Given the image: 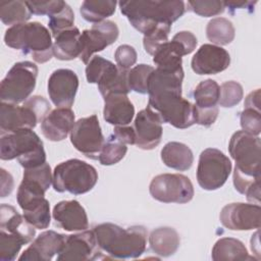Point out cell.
<instances>
[{"instance_id":"obj_1","label":"cell","mask_w":261,"mask_h":261,"mask_svg":"<svg viewBox=\"0 0 261 261\" xmlns=\"http://www.w3.org/2000/svg\"><path fill=\"white\" fill-rule=\"evenodd\" d=\"M184 70L154 68L149 77V104L160 116L176 128H187L196 123L194 104L181 97Z\"/></svg>"},{"instance_id":"obj_2","label":"cell","mask_w":261,"mask_h":261,"mask_svg":"<svg viewBox=\"0 0 261 261\" xmlns=\"http://www.w3.org/2000/svg\"><path fill=\"white\" fill-rule=\"evenodd\" d=\"M260 138L244 130L236 132L228 144L229 154L236 161L233 186L257 205L260 204Z\"/></svg>"},{"instance_id":"obj_3","label":"cell","mask_w":261,"mask_h":261,"mask_svg":"<svg viewBox=\"0 0 261 261\" xmlns=\"http://www.w3.org/2000/svg\"><path fill=\"white\" fill-rule=\"evenodd\" d=\"M118 5L130 24L143 35L160 24L171 25L186 11V3L178 0H130L120 1Z\"/></svg>"},{"instance_id":"obj_4","label":"cell","mask_w":261,"mask_h":261,"mask_svg":"<svg viewBox=\"0 0 261 261\" xmlns=\"http://www.w3.org/2000/svg\"><path fill=\"white\" fill-rule=\"evenodd\" d=\"M101 250L115 259H136L146 250L147 229L142 225L121 227L105 222L93 229Z\"/></svg>"},{"instance_id":"obj_5","label":"cell","mask_w":261,"mask_h":261,"mask_svg":"<svg viewBox=\"0 0 261 261\" xmlns=\"http://www.w3.org/2000/svg\"><path fill=\"white\" fill-rule=\"evenodd\" d=\"M5 44L30 55L37 63H45L53 56V43L48 29L38 21L14 24L6 30Z\"/></svg>"},{"instance_id":"obj_6","label":"cell","mask_w":261,"mask_h":261,"mask_svg":"<svg viewBox=\"0 0 261 261\" xmlns=\"http://www.w3.org/2000/svg\"><path fill=\"white\" fill-rule=\"evenodd\" d=\"M0 158H16L24 168L40 166L46 162L44 145L32 128H20L11 133H1Z\"/></svg>"},{"instance_id":"obj_7","label":"cell","mask_w":261,"mask_h":261,"mask_svg":"<svg viewBox=\"0 0 261 261\" xmlns=\"http://www.w3.org/2000/svg\"><path fill=\"white\" fill-rule=\"evenodd\" d=\"M50 111V103L42 96L29 98L22 106L1 102V133H11L20 128L33 129L38 122H42Z\"/></svg>"},{"instance_id":"obj_8","label":"cell","mask_w":261,"mask_h":261,"mask_svg":"<svg viewBox=\"0 0 261 261\" xmlns=\"http://www.w3.org/2000/svg\"><path fill=\"white\" fill-rule=\"evenodd\" d=\"M98 180L94 166L80 159H69L55 166L53 188L56 192L82 195L90 192Z\"/></svg>"},{"instance_id":"obj_9","label":"cell","mask_w":261,"mask_h":261,"mask_svg":"<svg viewBox=\"0 0 261 261\" xmlns=\"http://www.w3.org/2000/svg\"><path fill=\"white\" fill-rule=\"evenodd\" d=\"M38 67L31 61L15 63L2 80L0 85L1 102L19 104L29 99L35 90Z\"/></svg>"},{"instance_id":"obj_10","label":"cell","mask_w":261,"mask_h":261,"mask_svg":"<svg viewBox=\"0 0 261 261\" xmlns=\"http://www.w3.org/2000/svg\"><path fill=\"white\" fill-rule=\"evenodd\" d=\"M127 72L128 70L99 55L93 56L86 66L88 83L97 84L102 97L110 93L127 94L130 91L127 85Z\"/></svg>"},{"instance_id":"obj_11","label":"cell","mask_w":261,"mask_h":261,"mask_svg":"<svg viewBox=\"0 0 261 261\" xmlns=\"http://www.w3.org/2000/svg\"><path fill=\"white\" fill-rule=\"evenodd\" d=\"M231 171L229 158L218 149L207 148L200 154L197 168V181L207 191L221 188Z\"/></svg>"},{"instance_id":"obj_12","label":"cell","mask_w":261,"mask_h":261,"mask_svg":"<svg viewBox=\"0 0 261 261\" xmlns=\"http://www.w3.org/2000/svg\"><path fill=\"white\" fill-rule=\"evenodd\" d=\"M149 192L153 199L162 203L185 204L194 197V187L190 178L179 173L156 175L150 182Z\"/></svg>"},{"instance_id":"obj_13","label":"cell","mask_w":261,"mask_h":261,"mask_svg":"<svg viewBox=\"0 0 261 261\" xmlns=\"http://www.w3.org/2000/svg\"><path fill=\"white\" fill-rule=\"evenodd\" d=\"M197 38L191 32L181 31L171 41L160 46L153 54V62L157 68L175 71L181 69V57L192 53L197 46Z\"/></svg>"},{"instance_id":"obj_14","label":"cell","mask_w":261,"mask_h":261,"mask_svg":"<svg viewBox=\"0 0 261 261\" xmlns=\"http://www.w3.org/2000/svg\"><path fill=\"white\" fill-rule=\"evenodd\" d=\"M70 142L86 157L98 159L105 140L96 114L80 118L74 122L70 132Z\"/></svg>"},{"instance_id":"obj_15","label":"cell","mask_w":261,"mask_h":261,"mask_svg":"<svg viewBox=\"0 0 261 261\" xmlns=\"http://www.w3.org/2000/svg\"><path fill=\"white\" fill-rule=\"evenodd\" d=\"M119 30L114 21L106 19L94 23L90 30H85L81 34L82 53L80 59L87 64L94 53L100 52L113 44L117 40Z\"/></svg>"},{"instance_id":"obj_16","label":"cell","mask_w":261,"mask_h":261,"mask_svg":"<svg viewBox=\"0 0 261 261\" xmlns=\"http://www.w3.org/2000/svg\"><path fill=\"white\" fill-rule=\"evenodd\" d=\"M93 230H83L82 232L65 237L61 251L57 255L58 261H88L97 260L100 257V250Z\"/></svg>"},{"instance_id":"obj_17","label":"cell","mask_w":261,"mask_h":261,"mask_svg":"<svg viewBox=\"0 0 261 261\" xmlns=\"http://www.w3.org/2000/svg\"><path fill=\"white\" fill-rule=\"evenodd\" d=\"M221 224L230 230L258 229L261 223V208L257 204L230 203L219 214Z\"/></svg>"},{"instance_id":"obj_18","label":"cell","mask_w":261,"mask_h":261,"mask_svg":"<svg viewBox=\"0 0 261 261\" xmlns=\"http://www.w3.org/2000/svg\"><path fill=\"white\" fill-rule=\"evenodd\" d=\"M48 95L56 107L70 108L79 88L76 73L68 68L54 70L48 80Z\"/></svg>"},{"instance_id":"obj_19","label":"cell","mask_w":261,"mask_h":261,"mask_svg":"<svg viewBox=\"0 0 261 261\" xmlns=\"http://www.w3.org/2000/svg\"><path fill=\"white\" fill-rule=\"evenodd\" d=\"M162 123L158 113L150 106L141 110L133 126L136 134L135 145L143 150H152L157 147L162 138Z\"/></svg>"},{"instance_id":"obj_20","label":"cell","mask_w":261,"mask_h":261,"mask_svg":"<svg viewBox=\"0 0 261 261\" xmlns=\"http://www.w3.org/2000/svg\"><path fill=\"white\" fill-rule=\"evenodd\" d=\"M230 64L228 52L220 46L204 44L194 54L191 65L197 74H216L225 70Z\"/></svg>"},{"instance_id":"obj_21","label":"cell","mask_w":261,"mask_h":261,"mask_svg":"<svg viewBox=\"0 0 261 261\" xmlns=\"http://www.w3.org/2000/svg\"><path fill=\"white\" fill-rule=\"evenodd\" d=\"M65 234L54 230H46L40 233L18 258L19 261H50L61 251Z\"/></svg>"},{"instance_id":"obj_22","label":"cell","mask_w":261,"mask_h":261,"mask_svg":"<svg viewBox=\"0 0 261 261\" xmlns=\"http://www.w3.org/2000/svg\"><path fill=\"white\" fill-rule=\"evenodd\" d=\"M52 216L56 224L67 231H83L89 227L87 212L76 200L58 202Z\"/></svg>"},{"instance_id":"obj_23","label":"cell","mask_w":261,"mask_h":261,"mask_svg":"<svg viewBox=\"0 0 261 261\" xmlns=\"http://www.w3.org/2000/svg\"><path fill=\"white\" fill-rule=\"evenodd\" d=\"M74 122V113L70 108L56 107L42 120L41 130L49 141L59 142L66 139Z\"/></svg>"},{"instance_id":"obj_24","label":"cell","mask_w":261,"mask_h":261,"mask_svg":"<svg viewBox=\"0 0 261 261\" xmlns=\"http://www.w3.org/2000/svg\"><path fill=\"white\" fill-rule=\"evenodd\" d=\"M16 200L23 211V216L34 227L47 228L51 221L50 205L45 196L17 194Z\"/></svg>"},{"instance_id":"obj_25","label":"cell","mask_w":261,"mask_h":261,"mask_svg":"<svg viewBox=\"0 0 261 261\" xmlns=\"http://www.w3.org/2000/svg\"><path fill=\"white\" fill-rule=\"evenodd\" d=\"M103 117L106 122L117 125H128L135 115V107L127 94L110 93L103 97Z\"/></svg>"},{"instance_id":"obj_26","label":"cell","mask_w":261,"mask_h":261,"mask_svg":"<svg viewBox=\"0 0 261 261\" xmlns=\"http://www.w3.org/2000/svg\"><path fill=\"white\" fill-rule=\"evenodd\" d=\"M34 227L23 215L8 204H1L0 207V230L16 234L24 240L25 244L32 242L36 234Z\"/></svg>"},{"instance_id":"obj_27","label":"cell","mask_w":261,"mask_h":261,"mask_svg":"<svg viewBox=\"0 0 261 261\" xmlns=\"http://www.w3.org/2000/svg\"><path fill=\"white\" fill-rule=\"evenodd\" d=\"M81 32L76 27L58 34L53 43V55L59 60H72L81 56Z\"/></svg>"},{"instance_id":"obj_28","label":"cell","mask_w":261,"mask_h":261,"mask_svg":"<svg viewBox=\"0 0 261 261\" xmlns=\"http://www.w3.org/2000/svg\"><path fill=\"white\" fill-rule=\"evenodd\" d=\"M161 160L166 166L172 169L185 171L193 165L194 155L186 144L169 142L161 150Z\"/></svg>"},{"instance_id":"obj_29","label":"cell","mask_w":261,"mask_h":261,"mask_svg":"<svg viewBox=\"0 0 261 261\" xmlns=\"http://www.w3.org/2000/svg\"><path fill=\"white\" fill-rule=\"evenodd\" d=\"M179 236L172 227H158L149 236L151 250L161 257L173 255L179 247Z\"/></svg>"},{"instance_id":"obj_30","label":"cell","mask_w":261,"mask_h":261,"mask_svg":"<svg viewBox=\"0 0 261 261\" xmlns=\"http://www.w3.org/2000/svg\"><path fill=\"white\" fill-rule=\"evenodd\" d=\"M212 259L214 261H246L252 260L245 245L233 238L219 239L212 249Z\"/></svg>"},{"instance_id":"obj_31","label":"cell","mask_w":261,"mask_h":261,"mask_svg":"<svg viewBox=\"0 0 261 261\" xmlns=\"http://www.w3.org/2000/svg\"><path fill=\"white\" fill-rule=\"evenodd\" d=\"M219 93L220 88L215 81L208 79L199 83L194 90L195 110L210 111L218 109Z\"/></svg>"},{"instance_id":"obj_32","label":"cell","mask_w":261,"mask_h":261,"mask_svg":"<svg viewBox=\"0 0 261 261\" xmlns=\"http://www.w3.org/2000/svg\"><path fill=\"white\" fill-rule=\"evenodd\" d=\"M116 4L113 0H86L82 3L80 12L85 20L98 23L115 12Z\"/></svg>"},{"instance_id":"obj_33","label":"cell","mask_w":261,"mask_h":261,"mask_svg":"<svg viewBox=\"0 0 261 261\" xmlns=\"http://www.w3.org/2000/svg\"><path fill=\"white\" fill-rule=\"evenodd\" d=\"M234 27L230 20L224 17L212 18L206 27V36L213 45H228L234 39Z\"/></svg>"},{"instance_id":"obj_34","label":"cell","mask_w":261,"mask_h":261,"mask_svg":"<svg viewBox=\"0 0 261 261\" xmlns=\"http://www.w3.org/2000/svg\"><path fill=\"white\" fill-rule=\"evenodd\" d=\"M31 11L25 1H2L0 3V18L6 25L27 22L31 18Z\"/></svg>"},{"instance_id":"obj_35","label":"cell","mask_w":261,"mask_h":261,"mask_svg":"<svg viewBox=\"0 0 261 261\" xmlns=\"http://www.w3.org/2000/svg\"><path fill=\"white\" fill-rule=\"evenodd\" d=\"M127 147L125 144L117 141L110 136L104 143L98 160L102 165H113L118 163L126 154Z\"/></svg>"},{"instance_id":"obj_36","label":"cell","mask_w":261,"mask_h":261,"mask_svg":"<svg viewBox=\"0 0 261 261\" xmlns=\"http://www.w3.org/2000/svg\"><path fill=\"white\" fill-rule=\"evenodd\" d=\"M154 67L148 64H139L133 67L127 72V85L130 91L147 94L148 93V83L149 77Z\"/></svg>"},{"instance_id":"obj_37","label":"cell","mask_w":261,"mask_h":261,"mask_svg":"<svg viewBox=\"0 0 261 261\" xmlns=\"http://www.w3.org/2000/svg\"><path fill=\"white\" fill-rule=\"evenodd\" d=\"M23 245H25V242L20 237L0 230V260H14Z\"/></svg>"},{"instance_id":"obj_38","label":"cell","mask_w":261,"mask_h":261,"mask_svg":"<svg viewBox=\"0 0 261 261\" xmlns=\"http://www.w3.org/2000/svg\"><path fill=\"white\" fill-rule=\"evenodd\" d=\"M219 102L218 104L222 107L228 108L233 107L241 102L244 96L243 87L241 84L234 81L224 82L220 87Z\"/></svg>"},{"instance_id":"obj_39","label":"cell","mask_w":261,"mask_h":261,"mask_svg":"<svg viewBox=\"0 0 261 261\" xmlns=\"http://www.w3.org/2000/svg\"><path fill=\"white\" fill-rule=\"evenodd\" d=\"M170 29H171L170 24H160L150 33L144 35L143 45H144L145 51L148 54L153 55L160 46L168 42V35L170 32Z\"/></svg>"},{"instance_id":"obj_40","label":"cell","mask_w":261,"mask_h":261,"mask_svg":"<svg viewBox=\"0 0 261 261\" xmlns=\"http://www.w3.org/2000/svg\"><path fill=\"white\" fill-rule=\"evenodd\" d=\"M74 22V13L70 6L66 3L64 8L59 12L49 16V28L52 33V36L55 38L61 32L70 29Z\"/></svg>"},{"instance_id":"obj_41","label":"cell","mask_w":261,"mask_h":261,"mask_svg":"<svg viewBox=\"0 0 261 261\" xmlns=\"http://www.w3.org/2000/svg\"><path fill=\"white\" fill-rule=\"evenodd\" d=\"M188 9L198 15L204 17L215 16L222 13L225 9L224 2L209 0V1H188Z\"/></svg>"},{"instance_id":"obj_42","label":"cell","mask_w":261,"mask_h":261,"mask_svg":"<svg viewBox=\"0 0 261 261\" xmlns=\"http://www.w3.org/2000/svg\"><path fill=\"white\" fill-rule=\"evenodd\" d=\"M240 122L244 132L253 136H259L261 132V114L259 110L245 108L241 113Z\"/></svg>"},{"instance_id":"obj_43","label":"cell","mask_w":261,"mask_h":261,"mask_svg":"<svg viewBox=\"0 0 261 261\" xmlns=\"http://www.w3.org/2000/svg\"><path fill=\"white\" fill-rule=\"evenodd\" d=\"M32 14L51 16L64 8L66 2L61 0L54 1H25Z\"/></svg>"},{"instance_id":"obj_44","label":"cell","mask_w":261,"mask_h":261,"mask_svg":"<svg viewBox=\"0 0 261 261\" xmlns=\"http://www.w3.org/2000/svg\"><path fill=\"white\" fill-rule=\"evenodd\" d=\"M114 58L118 67L128 70L137 61V52L129 45H120L115 50Z\"/></svg>"},{"instance_id":"obj_45","label":"cell","mask_w":261,"mask_h":261,"mask_svg":"<svg viewBox=\"0 0 261 261\" xmlns=\"http://www.w3.org/2000/svg\"><path fill=\"white\" fill-rule=\"evenodd\" d=\"M111 136L125 145H135L136 142V134L134 127L129 125L115 126L113 129V134Z\"/></svg>"},{"instance_id":"obj_46","label":"cell","mask_w":261,"mask_h":261,"mask_svg":"<svg viewBox=\"0 0 261 261\" xmlns=\"http://www.w3.org/2000/svg\"><path fill=\"white\" fill-rule=\"evenodd\" d=\"M0 171H1V197L4 198L12 192L14 181H13L12 175L9 172H7L4 168H1Z\"/></svg>"},{"instance_id":"obj_47","label":"cell","mask_w":261,"mask_h":261,"mask_svg":"<svg viewBox=\"0 0 261 261\" xmlns=\"http://www.w3.org/2000/svg\"><path fill=\"white\" fill-rule=\"evenodd\" d=\"M245 108H252L260 111V89L251 92L245 99Z\"/></svg>"},{"instance_id":"obj_48","label":"cell","mask_w":261,"mask_h":261,"mask_svg":"<svg viewBox=\"0 0 261 261\" xmlns=\"http://www.w3.org/2000/svg\"><path fill=\"white\" fill-rule=\"evenodd\" d=\"M255 2L252 1H241V2H224L225 7H228L229 9H237V8H251L254 6Z\"/></svg>"}]
</instances>
